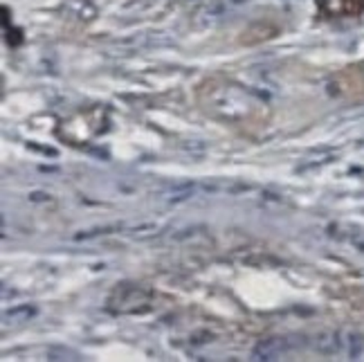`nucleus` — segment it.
I'll return each instance as SVG.
<instances>
[{"label":"nucleus","mask_w":364,"mask_h":362,"mask_svg":"<svg viewBox=\"0 0 364 362\" xmlns=\"http://www.w3.org/2000/svg\"><path fill=\"white\" fill-rule=\"evenodd\" d=\"M328 16H351L364 9V0H319Z\"/></svg>","instance_id":"f03ea898"},{"label":"nucleus","mask_w":364,"mask_h":362,"mask_svg":"<svg viewBox=\"0 0 364 362\" xmlns=\"http://www.w3.org/2000/svg\"><path fill=\"white\" fill-rule=\"evenodd\" d=\"M117 297V311L122 313H133V311H144V306L139 304H149V295L137 286H122L115 290Z\"/></svg>","instance_id":"f257e3e1"},{"label":"nucleus","mask_w":364,"mask_h":362,"mask_svg":"<svg viewBox=\"0 0 364 362\" xmlns=\"http://www.w3.org/2000/svg\"><path fill=\"white\" fill-rule=\"evenodd\" d=\"M286 349H288L286 340H282V338H270V340H265L263 344L257 346L255 356L261 358V360H274V358H279L282 353H286Z\"/></svg>","instance_id":"7ed1b4c3"}]
</instances>
